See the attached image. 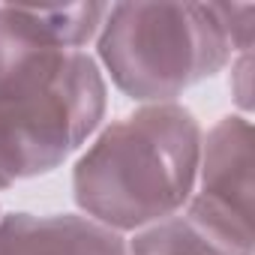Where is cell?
<instances>
[{"instance_id":"1","label":"cell","mask_w":255,"mask_h":255,"mask_svg":"<svg viewBox=\"0 0 255 255\" xmlns=\"http://www.w3.org/2000/svg\"><path fill=\"white\" fill-rule=\"evenodd\" d=\"M201 135L180 102L141 105L105 126L72 168L81 216L123 234L180 213L195 189Z\"/></svg>"},{"instance_id":"2","label":"cell","mask_w":255,"mask_h":255,"mask_svg":"<svg viewBox=\"0 0 255 255\" xmlns=\"http://www.w3.org/2000/svg\"><path fill=\"white\" fill-rule=\"evenodd\" d=\"M108 87L87 51L33 57L0 78V189L60 168L105 117Z\"/></svg>"},{"instance_id":"3","label":"cell","mask_w":255,"mask_h":255,"mask_svg":"<svg viewBox=\"0 0 255 255\" xmlns=\"http://www.w3.org/2000/svg\"><path fill=\"white\" fill-rule=\"evenodd\" d=\"M96 54L114 87L141 105L174 102L234 57L213 3H114Z\"/></svg>"},{"instance_id":"4","label":"cell","mask_w":255,"mask_h":255,"mask_svg":"<svg viewBox=\"0 0 255 255\" xmlns=\"http://www.w3.org/2000/svg\"><path fill=\"white\" fill-rule=\"evenodd\" d=\"M228 255H252V123L228 114L201 135L195 189L180 210Z\"/></svg>"},{"instance_id":"5","label":"cell","mask_w":255,"mask_h":255,"mask_svg":"<svg viewBox=\"0 0 255 255\" xmlns=\"http://www.w3.org/2000/svg\"><path fill=\"white\" fill-rule=\"evenodd\" d=\"M105 15L108 3L0 6V78L42 54L84 51Z\"/></svg>"},{"instance_id":"6","label":"cell","mask_w":255,"mask_h":255,"mask_svg":"<svg viewBox=\"0 0 255 255\" xmlns=\"http://www.w3.org/2000/svg\"><path fill=\"white\" fill-rule=\"evenodd\" d=\"M0 255H126V240L78 213L0 216Z\"/></svg>"},{"instance_id":"7","label":"cell","mask_w":255,"mask_h":255,"mask_svg":"<svg viewBox=\"0 0 255 255\" xmlns=\"http://www.w3.org/2000/svg\"><path fill=\"white\" fill-rule=\"evenodd\" d=\"M126 255H228L183 213L159 219L126 243Z\"/></svg>"},{"instance_id":"8","label":"cell","mask_w":255,"mask_h":255,"mask_svg":"<svg viewBox=\"0 0 255 255\" xmlns=\"http://www.w3.org/2000/svg\"><path fill=\"white\" fill-rule=\"evenodd\" d=\"M216 21L222 27V33L231 42L234 54H246L252 51V36H255V6L252 3H213Z\"/></svg>"},{"instance_id":"9","label":"cell","mask_w":255,"mask_h":255,"mask_svg":"<svg viewBox=\"0 0 255 255\" xmlns=\"http://www.w3.org/2000/svg\"><path fill=\"white\" fill-rule=\"evenodd\" d=\"M231 78H237L234 81V96H237V102H240V108L243 111H249V69H252V51H246V54H237V60L231 63Z\"/></svg>"}]
</instances>
